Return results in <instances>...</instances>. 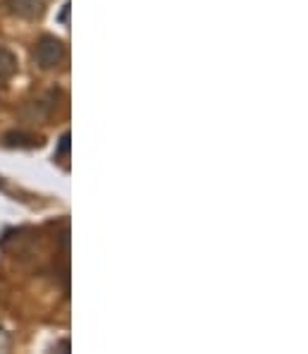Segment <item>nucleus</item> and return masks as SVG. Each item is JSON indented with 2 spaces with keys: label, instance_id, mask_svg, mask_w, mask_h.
I'll return each instance as SVG.
<instances>
[{
  "label": "nucleus",
  "instance_id": "obj_5",
  "mask_svg": "<svg viewBox=\"0 0 308 354\" xmlns=\"http://www.w3.org/2000/svg\"><path fill=\"white\" fill-rule=\"evenodd\" d=\"M8 347H10V335L3 330V328H0V352L8 350Z\"/></svg>",
  "mask_w": 308,
  "mask_h": 354
},
{
  "label": "nucleus",
  "instance_id": "obj_4",
  "mask_svg": "<svg viewBox=\"0 0 308 354\" xmlns=\"http://www.w3.org/2000/svg\"><path fill=\"white\" fill-rule=\"evenodd\" d=\"M5 147L31 149V147H41V139H36L34 134H27V132H10L8 137H5Z\"/></svg>",
  "mask_w": 308,
  "mask_h": 354
},
{
  "label": "nucleus",
  "instance_id": "obj_1",
  "mask_svg": "<svg viewBox=\"0 0 308 354\" xmlns=\"http://www.w3.org/2000/svg\"><path fill=\"white\" fill-rule=\"evenodd\" d=\"M65 60H67V48H65V44H62L60 39L46 34V36H41V39L36 41L34 62L41 67V70H46V72L57 70V67L65 65Z\"/></svg>",
  "mask_w": 308,
  "mask_h": 354
},
{
  "label": "nucleus",
  "instance_id": "obj_3",
  "mask_svg": "<svg viewBox=\"0 0 308 354\" xmlns=\"http://www.w3.org/2000/svg\"><path fill=\"white\" fill-rule=\"evenodd\" d=\"M15 72H17V55L5 46H0V84H5Z\"/></svg>",
  "mask_w": 308,
  "mask_h": 354
},
{
  "label": "nucleus",
  "instance_id": "obj_2",
  "mask_svg": "<svg viewBox=\"0 0 308 354\" xmlns=\"http://www.w3.org/2000/svg\"><path fill=\"white\" fill-rule=\"evenodd\" d=\"M5 12L12 15V17H19V19H41L46 12V3L44 0H5L3 3Z\"/></svg>",
  "mask_w": 308,
  "mask_h": 354
}]
</instances>
